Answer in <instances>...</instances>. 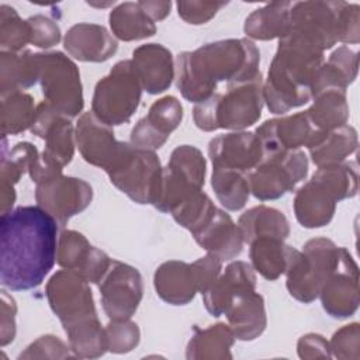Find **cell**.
Masks as SVG:
<instances>
[{"label":"cell","mask_w":360,"mask_h":360,"mask_svg":"<svg viewBox=\"0 0 360 360\" xmlns=\"http://www.w3.org/2000/svg\"><path fill=\"white\" fill-rule=\"evenodd\" d=\"M224 314L235 339L253 340L259 338L267 325L263 297L256 288H243L228 301Z\"/></svg>","instance_id":"obj_22"},{"label":"cell","mask_w":360,"mask_h":360,"mask_svg":"<svg viewBox=\"0 0 360 360\" xmlns=\"http://www.w3.org/2000/svg\"><path fill=\"white\" fill-rule=\"evenodd\" d=\"M111 260L103 250L90 245L86 236L73 229H65L58 239L56 262L60 267L73 270L89 283L98 284L107 273Z\"/></svg>","instance_id":"obj_19"},{"label":"cell","mask_w":360,"mask_h":360,"mask_svg":"<svg viewBox=\"0 0 360 360\" xmlns=\"http://www.w3.org/2000/svg\"><path fill=\"white\" fill-rule=\"evenodd\" d=\"M342 1H298L290 8V31L322 51L338 42V17Z\"/></svg>","instance_id":"obj_15"},{"label":"cell","mask_w":360,"mask_h":360,"mask_svg":"<svg viewBox=\"0 0 360 360\" xmlns=\"http://www.w3.org/2000/svg\"><path fill=\"white\" fill-rule=\"evenodd\" d=\"M58 221L39 205L17 207L0 218V281L11 291L42 284L56 262Z\"/></svg>","instance_id":"obj_1"},{"label":"cell","mask_w":360,"mask_h":360,"mask_svg":"<svg viewBox=\"0 0 360 360\" xmlns=\"http://www.w3.org/2000/svg\"><path fill=\"white\" fill-rule=\"evenodd\" d=\"M30 25L27 20H21L17 11L7 6H0V45L1 51L21 52L30 42Z\"/></svg>","instance_id":"obj_40"},{"label":"cell","mask_w":360,"mask_h":360,"mask_svg":"<svg viewBox=\"0 0 360 360\" xmlns=\"http://www.w3.org/2000/svg\"><path fill=\"white\" fill-rule=\"evenodd\" d=\"M235 335L229 325L215 323L205 329H195L191 336L186 357L187 359H232L231 347Z\"/></svg>","instance_id":"obj_35"},{"label":"cell","mask_w":360,"mask_h":360,"mask_svg":"<svg viewBox=\"0 0 360 360\" xmlns=\"http://www.w3.org/2000/svg\"><path fill=\"white\" fill-rule=\"evenodd\" d=\"M245 243H252L259 238H277L284 240L290 235V225L285 215L267 205H257L245 211L238 221Z\"/></svg>","instance_id":"obj_29"},{"label":"cell","mask_w":360,"mask_h":360,"mask_svg":"<svg viewBox=\"0 0 360 360\" xmlns=\"http://www.w3.org/2000/svg\"><path fill=\"white\" fill-rule=\"evenodd\" d=\"M31 132L45 139L42 159L58 167L70 163L75 153V128L69 117L58 112L51 104L42 101L37 105L35 122Z\"/></svg>","instance_id":"obj_17"},{"label":"cell","mask_w":360,"mask_h":360,"mask_svg":"<svg viewBox=\"0 0 360 360\" xmlns=\"http://www.w3.org/2000/svg\"><path fill=\"white\" fill-rule=\"evenodd\" d=\"M38 82L37 53L31 51L22 52H0V90L1 96L22 91Z\"/></svg>","instance_id":"obj_33"},{"label":"cell","mask_w":360,"mask_h":360,"mask_svg":"<svg viewBox=\"0 0 360 360\" xmlns=\"http://www.w3.org/2000/svg\"><path fill=\"white\" fill-rule=\"evenodd\" d=\"M357 193L356 162L322 166L312 179L300 187L294 197V212L304 228H322L335 214L336 202Z\"/></svg>","instance_id":"obj_5"},{"label":"cell","mask_w":360,"mask_h":360,"mask_svg":"<svg viewBox=\"0 0 360 360\" xmlns=\"http://www.w3.org/2000/svg\"><path fill=\"white\" fill-rule=\"evenodd\" d=\"M131 60L142 90L149 94H159L170 87L174 79V62L166 46L160 44L141 45L132 52Z\"/></svg>","instance_id":"obj_23"},{"label":"cell","mask_w":360,"mask_h":360,"mask_svg":"<svg viewBox=\"0 0 360 360\" xmlns=\"http://www.w3.org/2000/svg\"><path fill=\"white\" fill-rule=\"evenodd\" d=\"M167 166L177 173L187 177L198 187L204 186L205 181V159L200 149L191 145L177 146L169 159Z\"/></svg>","instance_id":"obj_41"},{"label":"cell","mask_w":360,"mask_h":360,"mask_svg":"<svg viewBox=\"0 0 360 360\" xmlns=\"http://www.w3.org/2000/svg\"><path fill=\"white\" fill-rule=\"evenodd\" d=\"M323 51L301 35L288 32L278 39L270 63L263 97L270 112L284 114L312 98L318 69L323 63Z\"/></svg>","instance_id":"obj_3"},{"label":"cell","mask_w":360,"mask_h":360,"mask_svg":"<svg viewBox=\"0 0 360 360\" xmlns=\"http://www.w3.org/2000/svg\"><path fill=\"white\" fill-rule=\"evenodd\" d=\"M46 298L63 325L75 356L96 359L108 350L87 280L73 270H59L46 284Z\"/></svg>","instance_id":"obj_4"},{"label":"cell","mask_w":360,"mask_h":360,"mask_svg":"<svg viewBox=\"0 0 360 360\" xmlns=\"http://www.w3.org/2000/svg\"><path fill=\"white\" fill-rule=\"evenodd\" d=\"M264 104L263 77H256L226 84L225 93H214L207 100L197 103L193 120L197 128L211 132L215 129L242 131L256 124Z\"/></svg>","instance_id":"obj_6"},{"label":"cell","mask_w":360,"mask_h":360,"mask_svg":"<svg viewBox=\"0 0 360 360\" xmlns=\"http://www.w3.org/2000/svg\"><path fill=\"white\" fill-rule=\"evenodd\" d=\"M325 131L316 129L305 111L264 121L256 129V136L262 145L263 156H269L287 149L309 148Z\"/></svg>","instance_id":"obj_18"},{"label":"cell","mask_w":360,"mask_h":360,"mask_svg":"<svg viewBox=\"0 0 360 360\" xmlns=\"http://www.w3.org/2000/svg\"><path fill=\"white\" fill-rule=\"evenodd\" d=\"M38 82L44 101L58 112L73 118L83 110V87L75 62L59 51L37 53Z\"/></svg>","instance_id":"obj_10"},{"label":"cell","mask_w":360,"mask_h":360,"mask_svg":"<svg viewBox=\"0 0 360 360\" xmlns=\"http://www.w3.org/2000/svg\"><path fill=\"white\" fill-rule=\"evenodd\" d=\"M69 347L56 336L45 335L32 342L20 359L25 357H69Z\"/></svg>","instance_id":"obj_48"},{"label":"cell","mask_w":360,"mask_h":360,"mask_svg":"<svg viewBox=\"0 0 360 360\" xmlns=\"http://www.w3.org/2000/svg\"><path fill=\"white\" fill-rule=\"evenodd\" d=\"M156 294L167 304L186 305L198 292L191 263L169 260L162 263L153 274Z\"/></svg>","instance_id":"obj_26"},{"label":"cell","mask_w":360,"mask_h":360,"mask_svg":"<svg viewBox=\"0 0 360 360\" xmlns=\"http://www.w3.org/2000/svg\"><path fill=\"white\" fill-rule=\"evenodd\" d=\"M75 138L83 159L107 174L115 172L134 149L132 143L117 141L112 127L100 121L91 111L80 115Z\"/></svg>","instance_id":"obj_12"},{"label":"cell","mask_w":360,"mask_h":360,"mask_svg":"<svg viewBox=\"0 0 360 360\" xmlns=\"http://www.w3.org/2000/svg\"><path fill=\"white\" fill-rule=\"evenodd\" d=\"M15 301L1 291V346L14 340L15 336Z\"/></svg>","instance_id":"obj_51"},{"label":"cell","mask_w":360,"mask_h":360,"mask_svg":"<svg viewBox=\"0 0 360 360\" xmlns=\"http://www.w3.org/2000/svg\"><path fill=\"white\" fill-rule=\"evenodd\" d=\"M138 4L153 22L166 18L172 8L170 1H138Z\"/></svg>","instance_id":"obj_52"},{"label":"cell","mask_w":360,"mask_h":360,"mask_svg":"<svg viewBox=\"0 0 360 360\" xmlns=\"http://www.w3.org/2000/svg\"><path fill=\"white\" fill-rule=\"evenodd\" d=\"M243 288H256V274L252 264L236 260L229 263L202 294L205 309L212 316H221L231 297Z\"/></svg>","instance_id":"obj_27"},{"label":"cell","mask_w":360,"mask_h":360,"mask_svg":"<svg viewBox=\"0 0 360 360\" xmlns=\"http://www.w3.org/2000/svg\"><path fill=\"white\" fill-rule=\"evenodd\" d=\"M260 52L248 38L205 44L176 59V86L190 103H201L215 93L218 83H240L256 77Z\"/></svg>","instance_id":"obj_2"},{"label":"cell","mask_w":360,"mask_h":360,"mask_svg":"<svg viewBox=\"0 0 360 360\" xmlns=\"http://www.w3.org/2000/svg\"><path fill=\"white\" fill-rule=\"evenodd\" d=\"M193 236L207 253L217 256L222 262L240 255L245 243L238 225L228 212L219 208H217L212 218L201 229L194 232Z\"/></svg>","instance_id":"obj_25"},{"label":"cell","mask_w":360,"mask_h":360,"mask_svg":"<svg viewBox=\"0 0 360 360\" xmlns=\"http://www.w3.org/2000/svg\"><path fill=\"white\" fill-rule=\"evenodd\" d=\"M27 21L30 25V32H31L30 44H32L38 48L48 49L60 41V28L49 17L37 14V15L30 17Z\"/></svg>","instance_id":"obj_44"},{"label":"cell","mask_w":360,"mask_h":360,"mask_svg":"<svg viewBox=\"0 0 360 360\" xmlns=\"http://www.w3.org/2000/svg\"><path fill=\"white\" fill-rule=\"evenodd\" d=\"M98 284L103 309L111 321H125L135 314L143 294L142 276L135 267L112 259Z\"/></svg>","instance_id":"obj_13"},{"label":"cell","mask_w":360,"mask_h":360,"mask_svg":"<svg viewBox=\"0 0 360 360\" xmlns=\"http://www.w3.org/2000/svg\"><path fill=\"white\" fill-rule=\"evenodd\" d=\"M215 211L217 207L201 188L173 208L170 214L179 225L194 233L212 218Z\"/></svg>","instance_id":"obj_39"},{"label":"cell","mask_w":360,"mask_h":360,"mask_svg":"<svg viewBox=\"0 0 360 360\" xmlns=\"http://www.w3.org/2000/svg\"><path fill=\"white\" fill-rule=\"evenodd\" d=\"M162 166L153 150L134 146L127 160L112 173L110 181L132 201L153 204L158 195Z\"/></svg>","instance_id":"obj_14"},{"label":"cell","mask_w":360,"mask_h":360,"mask_svg":"<svg viewBox=\"0 0 360 360\" xmlns=\"http://www.w3.org/2000/svg\"><path fill=\"white\" fill-rule=\"evenodd\" d=\"M302 248L285 271V285L291 297L309 304L318 298L323 283L335 270L340 246L328 238H314Z\"/></svg>","instance_id":"obj_8"},{"label":"cell","mask_w":360,"mask_h":360,"mask_svg":"<svg viewBox=\"0 0 360 360\" xmlns=\"http://www.w3.org/2000/svg\"><path fill=\"white\" fill-rule=\"evenodd\" d=\"M104 330L107 349L112 353H127L139 343V328L129 319L110 321Z\"/></svg>","instance_id":"obj_42"},{"label":"cell","mask_w":360,"mask_h":360,"mask_svg":"<svg viewBox=\"0 0 360 360\" xmlns=\"http://www.w3.org/2000/svg\"><path fill=\"white\" fill-rule=\"evenodd\" d=\"M312 98L314 103L305 114L316 129L332 131L346 125L349 105L345 89L323 87L318 90Z\"/></svg>","instance_id":"obj_32"},{"label":"cell","mask_w":360,"mask_h":360,"mask_svg":"<svg viewBox=\"0 0 360 360\" xmlns=\"http://www.w3.org/2000/svg\"><path fill=\"white\" fill-rule=\"evenodd\" d=\"M291 4L290 1H274L253 10L245 21V34L259 41L281 39L290 31Z\"/></svg>","instance_id":"obj_31"},{"label":"cell","mask_w":360,"mask_h":360,"mask_svg":"<svg viewBox=\"0 0 360 360\" xmlns=\"http://www.w3.org/2000/svg\"><path fill=\"white\" fill-rule=\"evenodd\" d=\"M328 315L343 319L352 316L360 302L359 267L346 248H340L335 270L323 283L319 295Z\"/></svg>","instance_id":"obj_16"},{"label":"cell","mask_w":360,"mask_h":360,"mask_svg":"<svg viewBox=\"0 0 360 360\" xmlns=\"http://www.w3.org/2000/svg\"><path fill=\"white\" fill-rule=\"evenodd\" d=\"M141 94L142 86L132 60H121L97 82L91 112L110 127L125 124L136 111Z\"/></svg>","instance_id":"obj_9"},{"label":"cell","mask_w":360,"mask_h":360,"mask_svg":"<svg viewBox=\"0 0 360 360\" xmlns=\"http://www.w3.org/2000/svg\"><path fill=\"white\" fill-rule=\"evenodd\" d=\"M39 159L38 149L30 142H20L13 149H7L6 136H3L1 145V166H0V180H1V214L13 210L15 201L14 184L20 177Z\"/></svg>","instance_id":"obj_28"},{"label":"cell","mask_w":360,"mask_h":360,"mask_svg":"<svg viewBox=\"0 0 360 360\" xmlns=\"http://www.w3.org/2000/svg\"><path fill=\"white\" fill-rule=\"evenodd\" d=\"M35 183V200L41 208L49 212L65 226L69 218L86 210L93 198L91 186L77 177L62 174V167L46 163L42 156L28 172Z\"/></svg>","instance_id":"obj_7"},{"label":"cell","mask_w":360,"mask_h":360,"mask_svg":"<svg viewBox=\"0 0 360 360\" xmlns=\"http://www.w3.org/2000/svg\"><path fill=\"white\" fill-rule=\"evenodd\" d=\"M330 353L338 359H359L360 356V328L357 322L345 325L336 330L329 343Z\"/></svg>","instance_id":"obj_43"},{"label":"cell","mask_w":360,"mask_h":360,"mask_svg":"<svg viewBox=\"0 0 360 360\" xmlns=\"http://www.w3.org/2000/svg\"><path fill=\"white\" fill-rule=\"evenodd\" d=\"M208 156L212 167L249 173L260 163L263 150L255 132L235 131L212 138Z\"/></svg>","instance_id":"obj_21"},{"label":"cell","mask_w":360,"mask_h":360,"mask_svg":"<svg viewBox=\"0 0 360 360\" xmlns=\"http://www.w3.org/2000/svg\"><path fill=\"white\" fill-rule=\"evenodd\" d=\"M308 159L301 149H287L263 156L248 174L250 193L260 201L276 200L307 177Z\"/></svg>","instance_id":"obj_11"},{"label":"cell","mask_w":360,"mask_h":360,"mask_svg":"<svg viewBox=\"0 0 360 360\" xmlns=\"http://www.w3.org/2000/svg\"><path fill=\"white\" fill-rule=\"evenodd\" d=\"M298 250L277 238H259L250 243L252 267L266 280H277L285 274Z\"/></svg>","instance_id":"obj_30"},{"label":"cell","mask_w":360,"mask_h":360,"mask_svg":"<svg viewBox=\"0 0 360 360\" xmlns=\"http://www.w3.org/2000/svg\"><path fill=\"white\" fill-rule=\"evenodd\" d=\"M297 349H298V356L301 359H319V357L329 359L332 356L328 340L318 333H308L301 336L298 340Z\"/></svg>","instance_id":"obj_50"},{"label":"cell","mask_w":360,"mask_h":360,"mask_svg":"<svg viewBox=\"0 0 360 360\" xmlns=\"http://www.w3.org/2000/svg\"><path fill=\"white\" fill-rule=\"evenodd\" d=\"M191 264H193V270L195 274L198 292L204 294L221 274L222 260L218 259L217 256L208 253L207 256L200 257L198 260L193 262Z\"/></svg>","instance_id":"obj_47"},{"label":"cell","mask_w":360,"mask_h":360,"mask_svg":"<svg viewBox=\"0 0 360 360\" xmlns=\"http://www.w3.org/2000/svg\"><path fill=\"white\" fill-rule=\"evenodd\" d=\"M249 173L212 167L211 186L218 201L229 211H239L248 202L250 194Z\"/></svg>","instance_id":"obj_37"},{"label":"cell","mask_w":360,"mask_h":360,"mask_svg":"<svg viewBox=\"0 0 360 360\" xmlns=\"http://www.w3.org/2000/svg\"><path fill=\"white\" fill-rule=\"evenodd\" d=\"M68 53L82 62H104L118 49L117 39L105 27L91 22L72 25L63 39Z\"/></svg>","instance_id":"obj_24"},{"label":"cell","mask_w":360,"mask_h":360,"mask_svg":"<svg viewBox=\"0 0 360 360\" xmlns=\"http://www.w3.org/2000/svg\"><path fill=\"white\" fill-rule=\"evenodd\" d=\"M37 117L34 98L24 91H13L1 96V135H17L31 129Z\"/></svg>","instance_id":"obj_38"},{"label":"cell","mask_w":360,"mask_h":360,"mask_svg":"<svg viewBox=\"0 0 360 360\" xmlns=\"http://www.w3.org/2000/svg\"><path fill=\"white\" fill-rule=\"evenodd\" d=\"M357 132L350 125L322 132L308 148L314 165L318 167L342 163L357 149Z\"/></svg>","instance_id":"obj_34"},{"label":"cell","mask_w":360,"mask_h":360,"mask_svg":"<svg viewBox=\"0 0 360 360\" xmlns=\"http://www.w3.org/2000/svg\"><path fill=\"white\" fill-rule=\"evenodd\" d=\"M183 118L181 103L174 96L156 100L148 114L131 131V143L136 148L156 150L165 145Z\"/></svg>","instance_id":"obj_20"},{"label":"cell","mask_w":360,"mask_h":360,"mask_svg":"<svg viewBox=\"0 0 360 360\" xmlns=\"http://www.w3.org/2000/svg\"><path fill=\"white\" fill-rule=\"evenodd\" d=\"M110 27L121 41H138L156 34V25L138 3L125 1L110 13Z\"/></svg>","instance_id":"obj_36"},{"label":"cell","mask_w":360,"mask_h":360,"mask_svg":"<svg viewBox=\"0 0 360 360\" xmlns=\"http://www.w3.org/2000/svg\"><path fill=\"white\" fill-rule=\"evenodd\" d=\"M360 41V7L342 1L338 17V42L357 44Z\"/></svg>","instance_id":"obj_45"},{"label":"cell","mask_w":360,"mask_h":360,"mask_svg":"<svg viewBox=\"0 0 360 360\" xmlns=\"http://www.w3.org/2000/svg\"><path fill=\"white\" fill-rule=\"evenodd\" d=\"M329 65H332L340 76L346 80L347 84H352L357 76V53L352 51L349 46L342 45L336 51H333L326 60Z\"/></svg>","instance_id":"obj_49"},{"label":"cell","mask_w":360,"mask_h":360,"mask_svg":"<svg viewBox=\"0 0 360 360\" xmlns=\"http://www.w3.org/2000/svg\"><path fill=\"white\" fill-rule=\"evenodd\" d=\"M224 1H177V13L186 22L193 25L205 24L224 7Z\"/></svg>","instance_id":"obj_46"}]
</instances>
